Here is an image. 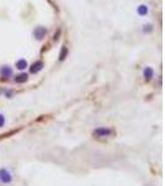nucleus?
<instances>
[{
    "label": "nucleus",
    "instance_id": "obj_1",
    "mask_svg": "<svg viewBox=\"0 0 165 186\" xmlns=\"http://www.w3.org/2000/svg\"><path fill=\"white\" fill-rule=\"evenodd\" d=\"M113 134V130L109 128H98L93 132V135L97 138H104V137H109Z\"/></svg>",
    "mask_w": 165,
    "mask_h": 186
},
{
    "label": "nucleus",
    "instance_id": "obj_2",
    "mask_svg": "<svg viewBox=\"0 0 165 186\" xmlns=\"http://www.w3.org/2000/svg\"><path fill=\"white\" fill-rule=\"evenodd\" d=\"M46 29L45 27H42V26H39V27H36V29L34 30V36L36 37L37 40H42L44 37H45V35H46Z\"/></svg>",
    "mask_w": 165,
    "mask_h": 186
},
{
    "label": "nucleus",
    "instance_id": "obj_3",
    "mask_svg": "<svg viewBox=\"0 0 165 186\" xmlns=\"http://www.w3.org/2000/svg\"><path fill=\"white\" fill-rule=\"evenodd\" d=\"M0 181L4 183V184H8V183H10V181H11V175L5 169L0 170Z\"/></svg>",
    "mask_w": 165,
    "mask_h": 186
},
{
    "label": "nucleus",
    "instance_id": "obj_4",
    "mask_svg": "<svg viewBox=\"0 0 165 186\" xmlns=\"http://www.w3.org/2000/svg\"><path fill=\"white\" fill-rule=\"evenodd\" d=\"M42 68H44V62H42V61H36L35 63L31 65L30 72H31V73H37V72H40Z\"/></svg>",
    "mask_w": 165,
    "mask_h": 186
},
{
    "label": "nucleus",
    "instance_id": "obj_5",
    "mask_svg": "<svg viewBox=\"0 0 165 186\" xmlns=\"http://www.w3.org/2000/svg\"><path fill=\"white\" fill-rule=\"evenodd\" d=\"M0 73H1L3 77H9V76L12 74V69L9 66H4V67H1V69H0Z\"/></svg>",
    "mask_w": 165,
    "mask_h": 186
},
{
    "label": "nucleus",
    "instance_id": "obj_6",
    "mask_svg": "<svg viewBox=\"0 0 165 186\" xmlns=\"http://www.w3.org/2000/svg\"><path fill=\"white\" fill-rule=\"evenodd\" d=\"M154 76V71H153V68H150V67H146L144 69V77H145V80L146 81H149V80H152V77Z\"/></svg>",
    "mask_w": 165,
    "mask_h": 186
},
{
    "label": "nucleus",
    "instance_id": "obj_7",
    "mask_svg": "<svg viewBox=\"0 0 165 186\" xmlns=\"http://www.w3.org/2000/svg\"><path fill=\"white\" fill-rule=\"evenodd\" d=\"M27 74L26 73H20V74H17V76L15 77V82L16 83H24L27 81Z\"/></svg>",
    "mask_w": 165,
    "mask_h": 186
},
{
    "label": "nucleus",
    "instance_id": "obj_8",
    "mask_svg": "<svg viewBox=\"0 0 165 186\" xmlns=\"http://www.w3.org/2000/svg\"><path fill=\"white\" fill-rule=\"evenodd\" d=\"M26 67H27L26 60H19V61L16 62V68H19V69H25Z\"/></svg>",
    "mask_w": 165,
    "mask_h": 186
},
{
    "label": "nucleus",
    "instance_id": "obj_9",
    "mask_svg": "<svg viewBox=\"0 0 165 186\" xmlns=\"http://www.w3.org/2000/svg\"><path fill=\"white\" fill-rule=\"evenodd\" d=\"M138 14H139V15H141V16L146 15V14H148V6H146V5H140L138 8Z\"/></svg>",
    "mask_w": 165,
    "mask_h": 186
},
{
    "label": "nucleus",
    "instance_id": "obj_10",
    "mask_svg": "<svg viewBox=\"0 0 165 186\" xmlns=\"http://www.w3.org/2000/svg\"><path fill=\"white\" fill-rule=\"evenodd\" d=\"M67 52H68V50H67V47H63L61 49V52H60V61H63V60L66 58V56H67Z\"/></svg>",
    "mask_w": 165,
    "mask_h": 186
},
{
    "label": "nucleus",
    "instance_id": "obj_11",
    "mask_svg": "<svg viewBox=\"0 0 165 186\" xmlns=\"http://www.w3.org/2000/svg\"><path fill=\"white\" fill-rule=\"evenodd\" d=\"M4 123H5V118H4L3 114H0V127H3Z\"/></svg>",
    "mask_w": 165,
    "mask_h": 186
}]
</instances>
